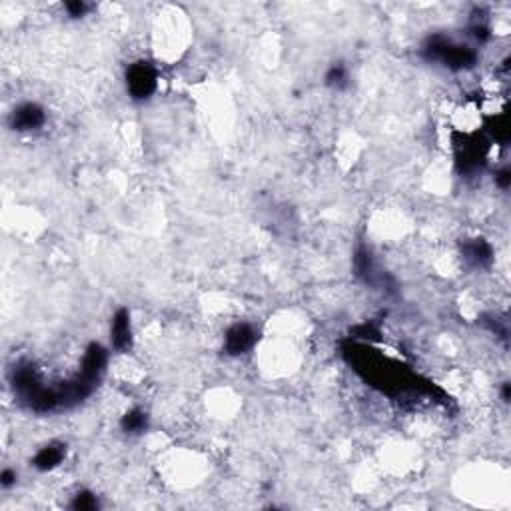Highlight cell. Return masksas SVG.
I'll return each mask as SVG.
<instances>
[{
  "mask_svg": "<svg viewBox=\"0 0 511 511\" xmlns=\"http://www.w3.org/2000/svg\"><path fill=\"white\" fill-rule=\"evenodd\" d=\"M126 84L132 98L144 100L156 90V70L148 62H134L126 70Z\"/></svg>",
  "mask_w": 511,
  "mask_h": 511,
  "instance_id": "obj_3",
  "label": "cell"
},
{
  "mask_svg": "<svg viewBox=\"0 0 511 511\" xmlns=\"http://www.w3.org/2000/svg\"><path fill=\"white\" fill-rule=\"evenodd\" d=\"M66 11H68L70 16L78 18V16H82V14L86 12V4L84 2H80V0H75V2H66Z\"/></svg>",
  "mask_w": 511,
  "mask_h": 511,
  "instance_id": "obj_14",
  "label": "cell"
},
{
  "mask_svg": "<svg viewBox=\"0 0 511 511\" xmlns=\"http://www.w3.org/2000/svg\"><path fill=\"white\" fill-rule=\"evenodd\" d=\"M64 456H66V446L64 444H48V446H44L34 456L32 466L38 471H50V469L58 468L62 463Z\"/></svg>",
  "mask_w": 511,
  "mask_h": 511,
  "instance_id": "obj_8",
  "label": "cell"
},
{
  "mask_svg": "<svg viewBox=\"0 0 511 511\" xmlns=\"http://www.w3.org/2000/svg\"><path fill=\"white\" fill-rule=\"evenodd\" d=\"M256 340H258V334L252 326L248 324H236L232 326L228 334H226V351L230 356H240L246 353L248 350L254 348Z\"/></svg>",
  "mask_w": 511,
  "mask_h": 511,
  "instance_id": "obj_4",
  "label": "cell"
},
{
  "mask_svg": "<svg viewBox=\"0 0 511 511\" xmlns=\"http://www.w3.org/2000/svg\"><path fill=\"white\" fill-rule=\"evenodd\" d=\"M72 510L76 511H94L98 510V500L90 491H78L72 501Z\"/></svg>",
  "mask_w": 511,
  "mask_h": 511,
  "instance_id": "obj_12",
  "label": "cell"
},
{
  "mask_svg": "<svg viewBox=\"0 0 511 511\" xmlns=\"http://www.w3.org/2000/svg\"><path fill=\"white\" fill-rule=\"evenodd\" d=\"M353 264H356V274H358V276L363 278L366 282L372 280L373 262H372V256H370V252H368L366 248H360V250H358V254L353 258Z\"/></svg>",
  "mask_w": 511,
  "mask_h": 511,
  "instance_id": "obj_11",
  "label": "cell"
},
{
  "mask_svg": "<svg viewBox=\"0 0 511 511\" xmlns=\"http://www.w3.org/2000/svg\"><path fill=\"white\" fill-rule=\"evenodd\" d=\"M112 346L118 351H126L132 346V326L128 309H118L112 319Z\"/></svg>",
  "mask_w": 511,
  "mask_h": 511,
  "instance_id": "obj_7",
  "label": "cell"
},
{
  "mask_svg": "<svg viewBox=\"0 0 511 511\" xmlns=\"http://www.w3.org/2000/svg\"><path fill=\"white\" fill-rule=\"evenodd\" d=\"M495 180H498V184H500L501 188H507L510 186V182H511V174L510 170L505 168V170H501L498 176H495Z\"/></svg>",
  "mask_w": 511,
  "mask_h": 511,
  "instance_id": "obj_16",
  "label": "cell"
},
{
  "mask_svg": "<svg viewBox=\"0 0 511 511\" xmlns=\"http://www.w3.org/2000/svg\"><path fill=\"white\" fill-rule=\"evenodd\" d=\"M346 80H348V75H346V68L341 64L331 66L330 70H328V75H326V82H328V86H334V88H341V86L346 84Z\"/></svg>",
  "mask_w": 511,
  "mask_h": 511,
  "instance_id": "obj_13",
  "label": "cell"
},
{
  "mask_svg": "<svg viewBox=\"0 0 511 511\" xmlns=\"http://www.w3.org/2000/svg\"><path fill=\"white\" fill-rule=\"evenodd\" d=\"M106 350L100 346V344H90L88 346V350L84 353V360H82V368H80V373L86 375L88 380H92L96 382L102 372H104V368H106Z\"/></svg>",
  "mask_w": 511,
  "mask_h": 511,
  "instance_id": "obj_6",
  "label": "cell"
},
{
  "mask_svg": "<svg viewBox=\"0 0 511 511\" xmlns=\"http://www.w3.org/2000/svg\"><path fill=\"white\" fill-rule=\"evenodd\" d=\"M503 400H505V402H510V383H505V385H503Z\"/></svg>",
  "mask_w": 511,
  "mask_h": 511,
  "instance_id": "obj_17",
  "label": "cell"
},
{
  "mask_svg": "<svg viewBox=\"0 0 511 511\" xmlns=\"http://www.w3.org/2000/svg\"><path fill=\"white\" fill-rule=\"evenodd\" d=\"M46 114L38 104L34 102H26L21 104L18 108H14L11 116V124L14 130H21V132H28V130H38L43 126Z\"/></svg>",
  "mask_w": 511,
  "mask_h": 511,
  "instance_id": "obj_5",
  "label": "cell"
},
{
  "mask_svg": "<svg viewBox=\"0 0 511 511\" xmlns=\"http://www.w3.org/2000/svg\"><path fill=\"white\" fill-rule=\"evenodd\" d=\"M463 256L473 266H488L491 262V246L485 240L476 238V240L463 244Z\"/></svg>",
  "mask_w": 511,
  "mask_h": 511,
  "instance_id": "obj_9",
  "label": "cell"
},
{
  "mask_svg": "<svg viewBox=\"0 0 511 511\" xmlns=\"http://www.w3.org/2000/svg\"><path fill=\"white\" fill-rule=\"evenodd\" d=\"M14 483H16V473H14L12 469H4L2 476H0V485H2L4 490H9Z\"/></svg>",
  "mask_w": 511,
  "mask_h": 511,
  "instance_id": "obj_15",
  "label": "cell"
},
{
  "mask_svg": "<svg viewBox=\"0 0 511 511\" xmlns=\"http://www.w3.org/2000/svg\"><path fill=\"white\" fill-rule=\"evenodd\" d=\"M12 388L14 392L21 395L22 402H26L28 405H32L36 402V397L43 394L44 388L43 382H40V375L36 372L34 363H18L12 372Z\"/></svg>",
  "mask_w": 511,
  "mask_h": 511,
  "instance_id": "obj_2",
  "label": "cell"
},
{
  "mask_svg": "<svg viewBox=\"0 0 511 511\" xmlns=\"http://www.w3.org/2000/svg\"><path fill=\"white\" fill-rule=\"evenodd\" d=\"M148 427V415L142 410H132L122 417V429L126 434H142Z\"/></svg>",
  "mask_w": 511,
  "mask_h": 511,
  "instance_id": "obj_10",
  "label": "cell"
},
{
  "mask_svg": "<svg viewBox=\"0 0 511 511\" xmlns=\"http://www.w3.org/2000/svg\"><path fill=\"white\" fill-rule=\"evenodd\" d=\"M424 58L429 62L444 64L451 70H463V68H471L476 64L478 54L473 53L469 46L454 44L446 38H441V36H434L424 46Z\"/></svg>",
  "mask_w": 511,
  "mask_h": 511,
  "instance_id": "obj_1",
  "label": "cell"
}]
</instances>
